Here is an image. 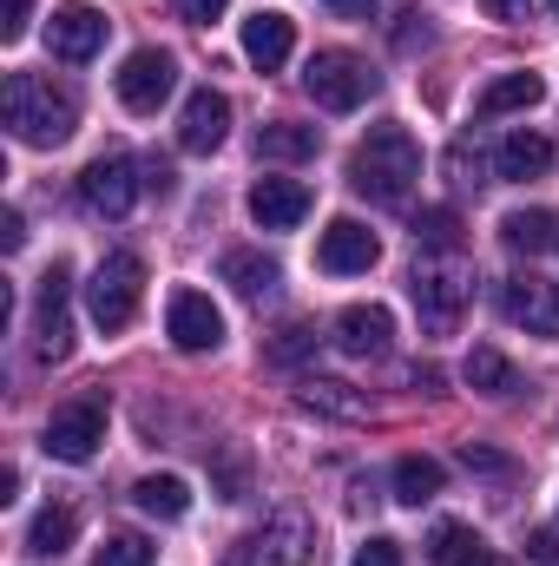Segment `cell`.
Returning a JSON list of instances; mask_svg holds the SVG:
<instances>
[{
	"label": "cell",
	"mask_w": 559,
	"mask_h": 566,
	"mask_svg": "<svg viewBox=\"0 0 559 566\" xmlns=\"http://www.w3.org/2000/svg\"><path fill=\"white\" fill-rule=\"evenodd\" d=\"M415 178H421V145L409 126H369V139L356 145L349 158V185L356 198L382 205V211H402L415 198Z\"/></svg>",
	"instance_id": "1"
},
{
	"label": "cell",
	"mask_w": 559,
	"mask_h": 566,
	"mask_svg": "<svg viewBox=\"0 0 559 566\" xmlns=\"http://www.w3.org/2000/svg\"><path fill=\"white\" fill-rule=\"evenodd\" d=\"M0 106H7V133H13L20 145H40V151L66 145L73 139V126H80L73 99H66L53 80H40V73H7Z\"/></svg>",
	"instance_id": "2"
},
{
	"label": "cell",
	"mask_w": 559,
	"mask_h": 566,
	"mask_svg": "<svg viewBox=\"0 0 559 566\" xmlns=\"http://www.w3.org/2000/svg\"><path fill=\"white\" fill-rule=\"evenodd\" d=\"M415 310H421V329L428 336H454V323H461V310H467V296H474V277H467V264L454 258V251H428L415 264Z\"/></svg>",
	"instance_id": "3"
},
{
	"label": "cell",
	"mask_w": 559,
	"mask_h": 566,
	"mask_svg": "<svg viewBox=\"0 0 559 566\" xmlns=\"http://www.w3.org/2000/svg\"><path fill=\"white\" fill-rule=\"evenodd\" d=\"M139 290H145V264L139 251H106L93 264V283H86V310L106 336H119L133 316H139Z\"/></svg>",
	"instance_id": "4"
},
{
	"label": "cell",
	"mask_w": 559,
	"mask_h": 566,
	"mask_svg": "<svg viewBox=\"0 0 559 566\" xmlns=\"http://www.w3.org/2000/svg\"><path fill=\"white\" fill-rule=\"evenodd\" d=\"M309 554H316L309 521H303L296 507H277L264 527H251V534L224 554V566H309Z\"/></svg>",
	"instance_id": "5"
},
{
	"label": "cell",
	"mask_w": 559,
	"mask_h": 566,
	"mask_svg": "<svg viewBox=\"0 0 559 566\" xmlns=\"http://www.w3.org/2000/svg\"><path fill=\"white\" fill-rule=\"evenodd\" d=\"M303 93H309L323 113H356V106L376 93V73H369L356 53L323 46V53H309V66H303Z\"/></svg>",
	"instance_id": "6"
},
{
	"label": "cell",
	"mask_w": 559,
	"mask_h": 566,
	"mask_svg": "<svg viewBox=\"0 0 559 566\" xmlns=\"http://www.w3.org/2000/svg\"><path fill=\"white\" fill-rule=\"evenodd\" d=\"M66 296H73V271L53 258L40 290H33V349H40V363H66L73 356V310H66Z\"/></svg>",
	"instance_id": "7"
},
{
	"label": "cell",
	"mask_w": 559,
	"mask_h": 566,
	"mask_svg": "<svg viewBox=\"0 0 559 566\" xmlns=\"http://www.w3.org/2000/svg\"><path fill=\"white\" fill-rule=\"evenodd\" d=\"M99 441H106V396H80V402H66V409H53V422L40 434V448L53 454V461H93L99 454Z\"/></svg>",
	"instance_id": "8"
},
{
	"label": "cell",
	"mask_w": 559,
	"mask_h": 566,
	"mask_svg": "<svg viewBox=\"0 0 559 566\" xmlns=\"http://www.w3.org/2000/svg\"><path fill=\"white\" fill-rule=\"evenodd\" d=\"M139 191H145V178L126 151H99V158L80 171V205L99 211V218H126V211L139 205Z\"/></svg>",
	"instance_id": "9"
},
{
	"label": "cell",
	"mask_w": 559,
	"mask_h": 566,
	"mask_svg": "<svg viewBox=\"0 0 559 566\" xmlns=\"http://www.w3.org/2000/svg\"><path fill=\"white\" fill-rule=\"evenodd\" d=\"M119 106L126 113H158L165 99H171V86H178V60L165 53V46H139L126 66H119Z\"/></svg>",
	"instance_id": "10"
},
{
	"label": "cell",
	"mask_w": 559,
	"mask_h": 566,
	"mask_svg": "<svg viewBox=\"0 0 559 566\" xmlns=\"http://www.w3.org/2000/svg\"><path fill=\"white\" fill-rule=\"evenodd\" d=\"M106 13L99 7H86V0H66V7H53V20H46V53L53 60H66V66H86L99 46H106Z\"/></svg>",
	"instance_id": "11"
},
{
	"label": "cell",
	"mask_w": 559,
	"mask_h": 566,
	"mask_svg": "<svg viewBox=\"0 0 559 566\" xmlns=\"http://www.w3.org/2000/svg\"><path fill=\"white\" fill-rule=\"evenodd\" d=\"M165 336H171L184 356H204V349L224 343V310H218L204 290H171V303H165Z\"/></svg>",
	"instance_id": "12"
},
{
	"label": "cell",
	"mask_w": 559,
	"mask_h": 566,
	"mask_svg": "<svg viewBox=\"0 0 559 566\" xmlns=\"http://www.w3.org/2000/svg\"><path fill=\"white\" fill-rule=\"evenodd\" d=\"M316 264H323L329 277H362V271L382 264V238H376L369 224H356V218H336V224L323 231V244H316Z\"/></svg>",
	"instance_id": "13"
},
{
	"label": "cell",
	"mask_w": 559,
	"mask_h": 566,
	"mask_svg": "<svg viewBox=\"0 0 559 566\" xmlns=\"http://www.w3.org/2000/svg\"><path fill=\"white\" fill-rule=\"evenodd\" d=\"M224 139H231V99H224L218 86H198V93L184 99V113H178V145H184L191 158H211Z\"/></svg>",
	"instance_id": "14"
},
{
	"label": "cell",
	"mask_w": 559,
	"mask_h": 566,
	"mask_svg": "<svg viewBox=\"0 0 559 566\" xmlns=\"http://www.w3.org/2000/svg\"><path fill=\"white\" fill-rule=\"evenodd\" d=\"M500 316L520 323L527 336H553L559 343V283H540V277L500 283Z\"/></svg>",
	"instance_id": "15"
},
{
	"label": "cell",
	"mask_w": 559,
	"mask_h": 566,
	"mask_svg": "<svg viewBox=\"0 0 559 566\" xmlns=\"http://www.w3.org/2000/svg\"><path fill=\"white\" fill-rule=\"evenodd\" d=\"M309 185L303 178H257L251 185V218L264 224V231H296L303 218H309Z\"/></svg>",
	"instance_id": "16"
},
{
	"label": "cell",
	"mask_w": 559,
	"mask_h": 566,
	"mask_svg": "<svg viewBox=\"0 0 559 566\" xmlns=\"http://www.w3.org/2000/svg\"><path fill=\"white\" fill-rule=\"evenodd\" d=\"M389 336H395V316H389L382 303H349V310L336 316V343H342L349 356H382Z\"/></svg>",
	"instance_id": "17"
},
{
	"label": "cell",
	"mask_w": 559,
	"mask_h": 566,
	"mask_svg": "<svg viewBox=\"0 0 559 566\" xmlns=\"http://www.w3.org/2000/svg\"><path fill=\"white\" fill-rule=\"evenodd\" d=\"M289 46H296V27H289L283 13H264V7H257V13L244 20V60H251L257 73H277L283 60H289Z\"/></svg>",
	"instance_id": "18"
},
{
	"label": "cell",
	"mask_w": 559,
	"mask_h": 566,
	"mask_svg": "<svg viewBox=\"0 0 559 566\" xmlns=\"http://www.w3.org/2000/svg\"><path fill=\"white\" fill-rule=\"evenodd\" d=\"M540 99H547V80H540V73H500V80L474 99V113H481V119H507V113H534Z\"/></svg>",
	"instance_id": "19"
},
{
	"label": "cell",
	"mask_w": 559,
	"mask_h": 566,
	"mask_svg": "<svg viewBox=\"0 0 559 566\" xmlns=\"http://www.w3.org/2000/svg\"><path fill=\"white\" fill-rule=\"evenodd\" d=\"M494 171H500V178H547V171H553V139H540V133H507V139L494 145Z\"/></svg>",
	"instance_id": "20"
},
{
	"label": "cell",
	"mask_w": 559,
	"mask_h": 566,
	"mask_svg": "<svg viewBox=\"0 0 559 566\" xmlns=\"http://www.w3.org/2000/svg\"><path fill=\"white\" fill-rule=\"evenodd\" d=\"M224 283H231L244 303H264V296H277L283 271H277V258H264V251H231V258H224Z\"/></svg>",
	"instance_id": "21"
},
{
	"label": "cell",
	"mask_w": 559,
	"mask_h": 566,
	"mask_svg": "<svg viewBox=\"0 0 559 566\" xmlns=\"http://www.w3.org/2000/svg\"><path fill=\"white\" fill-rule=\"evenodd\" d=\"M316 145H323V133H316V126L271 119V126L257 133V158H271V165H303V158H316Z\"/></svg>",
	"instance_id": "22"
},
{
	"label": "cell",
	"mask_w": 559,
	"mask_h": 566,
	"mask_svg": "<svg viewBox=\"0 0 559 566\" xmlns=\"http://www.w3.org/2000/svg\"><path fill=\"white\" fill-rule=\"evenodd\" d=\"M461 382H467V389H481V396H514V389H520V369H514L500 349L474 343V349H467V363H461Z\"/></svg>",
	"instance_id": "23"
},
{
	"label": "cell",
	"mask_w": 559,
	"mask_h": 566,
	"mask_svg": "<svg viewBox=\"0 0 559 566\" xmlns=\"http://www.w3.org/2000/svg\"><path fill=\"white\" fill-rule=\"evenodd\" d=\"M500 244L540 258V251H553L559 244V218L553 211H507V218H500Z\"/></svg>",
	"instance_id": "24"
},
{
	"label": "cell",
	"mask_w": 559,
	"mask_h": 566,
	"mask_svg": "<svg viewBox=\"0 0 559 566\" xmlns=\"http://www.w3.org/2000/svg\"><path fill=\"white\" fill-rule=\"evenodd\" d=\"M73 534H80L73 507H60V501H53V507H40V514H33V527H27V554H33V560H60V554L73 547Z\"/></svg>",
	"instance_id": "25"
},
{
	"label": "cell",
	"mask_w": 559,
	"mask_h": 566,
	"mask_svg": "<svg viewBox=\"0 0 559 566\" xmlns=\"http://www.w3.org/2000/svg\"><path fill=\"white\" fill-rule=\"evenodd\" d=\"M133 501H139V514H151V521H184L191 514V488L178 474H145L139 488H133Z\"/></svg>",
	"instance_id": "26"
},
{
	"label": "cell",
	"mask_w": 559,
	"mask_h": 566,
	"mask_svg": "<svg viewBox=\"0 0 559 566\" xmlns=\"http://www.w3.org/2000/svg\"><path fill=\"white\" fill-rule=\"evenodd\" d=\"M441 481H447V474H441V461H434V454H402V461H395V501H402V507L434 501V494H441Z\"/></svg>",
	"instance_id": "27"
},
{
	"label": "cell",
	"mask_w": 559,
	"mask_h": 566,
	"mask_svg": "<svg viewBox=\"0 0 559 566\" xmlns=\"http://www.w3.org/2000/svg\"><path fill=\"white\" fill-rule=\"evenodd\" d=\"M415 244H421V251H461V218H454L447 205L421 211V218H415Z\"/></svg>",
	"instance_id": "28"
},
{
	"label": "cell",
	"mask_w": 559,
	"mask_h": 566,
	"mask_svg": "<svg viewBox=\"0 0 559 566\" xmlns=\"http://www.w3.org/2000/svg\"><path fill=\"white\" fill-rule=\"evenodd\" d=\"M474 547H481V541H474L461 521H434V534H428V560L434 566H461Z\"/></svg>",
	"instance_id": "29"
},
{
	"label": "cell",
	"mask_w": 559,
	"mask_h": 566,
	"mask_svg": "<svg viewBox=\"0 0 559 566\" xmlns=\"http://www.w3.org/2000/svg\"><path fill=\"white\" fill-rule=\"evenodd\" d=\"M93 566H151V541L145 534H106Z\"/></svg>",
	"instance_id": "30"
},
{
	"label": "cell",
	"mask_w": 559,
	"mask_h": 566,
	"mask_svg": "<svg viewBox=\"0 0 559 566\" xmlns=\"http://www.w3.org/2000/svg\"><path fill=\"white\" fill-rule=\"evenodd\" d=\"M309 349H316V329H309V323H283L277 336H271V349H264V356H271L277 369H289V363H303Z\"/></svg>",
	"instance_id": "31"
},
{
	"label": "cell",
	"mask_w": 559,
	"mask_h": 566,
	"mask_svg": "<svg viewBox=\"0 0 559 566\" xmlns=\"http://www.w3.org/2000/svg\"><path fill=\"white\" fill-rule=\"evenodd\" d=\"M303 402H309V409H329V416H362V402H356L342 382H309Z\"/></svg>",
	"instance_id": "32"
},
{
	"label": "cell",
	"mask_w": 559,
	"mask_h": 566,
	"mask_svg": "<svg viewBox=\"0 0 559 566\" xmlns=\"http://www.w3.org/2000/svg\"><path fill=\"white\" fill-rule=\"evenodd\" d=\"M171 7H178V20H191V27H211L231 0H171Z\"/></svg>",
	"instance_id": "33"
},
{
	"label": "cell",
	"mask_w": 559,
	"mask_h": 566,
	"mask_svg": "<svg viewBox=\"0 0 559 566\" xmlns=\"http://www.w3.org/2000/svg\"><path fill=\"white\" fill-rule=\"evenodd\" d=\"M356 566H402V547H395L389 534H376V541H369V547L356 554Z\"/></svg>",
	"instance_id": "34"
},
{
	"label": "cell",
	"mask_w": 559,
	"mask_h": 566,
	"mask_svg": "<svg viewBox=\"0 0 559 566\" xmlns=\"http://www.w3.org/2000/svg\"><path fill=\"white\" fill-rule=\"evenodd\" d=\"M171 158H145V191H158V198H171Z\"/></svg>",
	"instance_id": "35"
},
{
	"label": "cell",
	"mask_w": 559,
	"mask_h": 566,
	"mask_svg": "<svg viewBox=\"0 0 559 566\" xmlns=\"http://www.w3.org/2000/svg\"><path fill=\"white\" fill-rule=\"evenodd\" d=\"M27 7H33V0H7V20H0V40H20V33H27Z\"/></svg>",
	"instance_id": "36"
},
{
	"label": "cell",
	"mask_w": 559,
	"mask_h": 566,
	"mask_svg": "<svg viewBox=\"0 0 559 566\" xmlns=\"http://www.w3.org/2000/svg\"><path fill=\"white\" fill-rule=\"evenodd\" d=\"M487 13L514 27V20H527V13H534V0H487Z\"/></svg>",
	"instance_id": "37"
},
{
	"label": "cell",
	"mask_w": 559,
	"mask_h": 566,
	"mask_svg": "<svg viewBox=\"0 0 559 566\" xmlns=\"http://www.w3.org/2000/svg\"><path fill=\"white\" fill-rule=\"evenodd\" d=\"M0 244H7V251H20V244H27V224H20V211H7V218H0Z\"/></svg>",
	"instance_id": "38"
},
{
	"label": "cell",
	"mask_w": 559,
	"mask_h": 566,
	"mask_svg": "<svg viewBox=\"0 0 559 566\" xmlns=\"http://www.w3.org/2000/svg\"><path fill=\"white\" fill-rule=\"evenodd\" d=\"M527 554H534V560H559V534H534Z\"/></svg>",
	"instance_id": "39"
},
{
	"label": "cell",
	"mask_w": 559,
	"mask_h": 566,
	"mask_svg": "<svg viewBox=\"0 0 559 566\" xmlns=\"http://www.w3.org/2000/svg\"><path fill=\"white\" fill-rule=\"evenodd\" d=\"M461 461H467V468H507V461H500V454H487V448H474V441H467V448H461Z\"/></svg>",
	"instance_id": "40"
},
{
	"label": "cell",
	"mask_w": 559,
	"mask_h": 566,
	"mask_svg": "<svg viewBox=\"0 0 559 566\" xmlns=\"http://www.w3.org/2000/svg\"><path fill=\"white\" fill-rule=\"evenodd\" d=\"M461 566H507V560H500L494 547H474V554H467V560H461Z\"/></svg>",
	"instance_id": "41"
},
{
	"label": "cell",
	"mask_w": 559,
	"mask_h": 566,
	"mask_svg": "<svg viewBox=\"0 0 559 566\" xmlns=\"http://www.w3.org/2000/svg\"><path fill=\"white\" fill-rule=\"evenodd\" d=\"M329 7H336V13H369L376 0H329Z\"/></svg>",
	"instance_id": "42"
},
{
	"label": "cell",
	"mask_w": 559,
	"mask_h": 566,
	"mask_svg": "<svg viewBox=\"0 0 559 566\" xmlns=\"http://www.w3.org/2000/svg\"><path fill=\"white\" fill-rule=\"evenodd\" d=\"M553 13H559V0H553Z\"/></svg>",
	"instance_id": "43"
}]
</instances>
